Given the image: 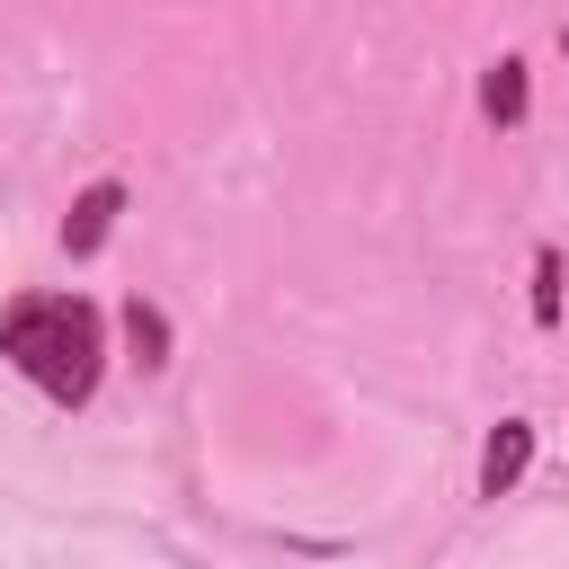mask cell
Listing matches in <instances>:
<instances>
[{
	"label": "cell",
	"mask_w": 569,
	"mask_h": 569,
	"mask_svg": "<svg viewBox=\"0 0 569 569\" xmlns=\"http://www.w3.org/2000/svg\"><path fill=\"white\" fill-rule=\"evenodd\" d=\"M480 116H489V124H507V133L533 116V71H525L516 53H498V62L480 71Z\"/></svg>",
	"instance_id": "5b68a950"
},
{
	"label": "cell",
	"mask_w": 569,
	"mask_h": 569,
	"mask_svg": "<svg viewBox=\"0 0 569 569\" xmlns=\"http://www.w3.org/2000/svg\"><path fill=\"white\" fill-rule=\"evenodd\" d=\"M0 365L18 382H36L53 409H89L107 382V311L89 293H62V284L9 293L0 302Z\"/></svg>",
	"instance_id": "6da1fadb"
},
{
	"label": "cell",
	"mask_w": 569,
	"mask_h": 569,
	"mask_svg": "<svg viewBox=\"0 0 569 569\" xmlns=\"http://www.w3.org/2000/svg\"><path fill=\"white\" fill-rule=\"evenodd\" d=\"M124 204H133V187L124 178H89L80 196H71V213H62V258H98L107 240H116V222H124Z\"/></svg>",
	"instance_id": "7a4b0ae2"
},
{
	"label": "cell",
	"mask_w": 569,
	"mask_h": 569,
	"mask_svg": "<svg viewBox=\"0 0 569 569\" xmlns=\"http://www.w3.org/2000/svg\"><path fill=\"white\" fill-rule=\"evenodd\" d=\"M533 445H542L533 418H498L489 445H480V480H471V489H480V498H516V480L533 471Z\"/></svg>",
	"instance_id": "3957f363"
},
{
	"label": "cell",
	"mask_w": 569,
	"mask_h": 569,
	"mask_svg": "<svg viewBox=\"0 0 569 569\" xmlns=\"http://www.w3.org/2000/svg\"><path fill=\"white\" fill-rule=\"evenodd\" d=\"M116 329H124V356H133L142 373H160L169 347H178V338H169V311H160L151 293H124V302H116Z\"/></svg>",
	"instance_id": "277c9868"
},
{
	"label": "cell",
	"mask_w": 569,
	"mask_h": 569,
	"mask_svg": "<svg viewBox=\"0 0 569 569\" xmlns=\"http://www.w3.org/2000/svg\"><path fill=\"white\" fill-rule=\"evenodd\" d=\"M533 329H560V249H533Z\"/></svg>",
	"instance_id": "8992f818"
}]
</instances>
